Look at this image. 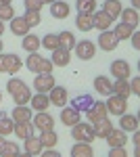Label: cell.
<instances>
[{
	"mask_svg": "<svg viewBox=\"0 0 140 157\" xmlns=\"http://www.w3.org/2000/svg\"><path fill=\"white\" fill-rule=\"evenodd\" d=\"M134 29H136V27H132V25H128V23H117L115 27H113V34H115L117 40L121 42V40H130V36H132Z\"/></svg>",
	"mask_w": 140,
	"mask_h": 157,
	"instance_id": "obj_31",
	"label": "cell"
},
{
	"mask_svg": "<svg viewBox=\"0 0 140 157\" xmlns=\"http://www.w3.org/2000/svg\"><path fill=\"white\" fill-rule=\"evenodd\" d=\"M13 101H15V105H27L29 101H32V90L23 86L21 90H17L15 94H13Z\"/></svg>",
	"mask_w": 140,
	"mask_h": 157,
	"instance_id": "obj_34",
	"label": "cell"
},
{
	"mask_svg": "<svg viewBox=\"0 0 140 157\" xmlns=\"http://www.w3.org/2000/svg\"><path fill=\"white\" fill-rule=\"evenodd\" d=\"M0 101H2V92H0Z\"/></svg>",
	"mask_w": 140,
	"mask_h": 157,
	"instance_id": "obj_58",
	"label": "cell"
},
{
	"mask_svg": "<svg viewBox=\"0 0 140 157\" xmlns=\"http://www.w3.org/2000/svg\"><path fill=\"white\" fill-rule=\"evenodd\" d=\"M75 6H78V13L92 15L96 11V0H75Z\"/></svg>",
	"mask_w": 140,
	"mask_h": 157,
	"instance_id": "obj_35",
	"label": "cell"
},
{
	"mask_svg": "<svg viewBox=\"0 0 140 157\" xmlns=\"http://www.w3.org/2000/svg\"><path fill=\"white\" fill-rule=\"evenodd\" d=\"M119 17H121V23H128V25H132V27H138V11H136V9H121Z\"/></svg>",
	"mask_w": 140,
	"mask_h": 157,
	"instance_id": "obj_28",
	"label": "cell"
},
{
	"mask_svg": "<svg viewBox=\"0 0 140 157\" xmlns=\"http://www.w3.org/2000/svg\"><path fill=\"white\" fill-rule=\"evenodd\" d=\"M52 69H55L52 61H50V59H44V57H42L40 65H38V73H52Z\"/></svg>",
	"mask_w": 140,
	"mask_h": 157,
	"instance_id": "obj_43",
	"label": "cell"
},
{
	"mask_svg": "<svg viewBox=\"0 0 140 157\" xmlns=\"http://www.w3.org/2000/svg\"><path fill=\"white\" fill-rule=\"evenodd\" d=\"M61 121H63V124H65V126H75V124H78V121H82V113H80V111H75V109L71 107H67V105H65V107H61Z\"/></svg>",
	"mask_w": 140,
	"mask_h": 157,
	"instance_id": "obj_11",
	"label": "cell"
},
{
	"mask_svg": "<svg viewBox=\"0 0 140 157\" xmlns=\"http://www.w3.org/2000/svg\"><path fill=\"white\" fill-rule=\"evenodd\" d=\"M130 40H132V46H134V48H138V44H140V38H138V32H136V29L132 32V36H130Z\"/></svg>",
	"mask_w": 140,
	"mask_h": 157,
	"instance_id": "obj_49",
	"label": "cell"
},
{
	"mask_svg": "<svg viewBox=\"0 0 140 157\" xmlns=\"http://www.w3.org/2000/svg\"><path fill=\"white\" fill-rule=\"evenodd\" d=\"M105 140L109 143L111 149H113V147H126V143H128V132H123L121 128H113L111 132L107 134Z\"/></svg>",
	"mask_w": 140,
	"mask_h": 157,
	"instance_id": "obj_12",
	"label": "cell"
},
{
	"mask_svg": "<svg viewBox=\"0 0 140 157\" xmlns=\"http://www.w3.org/2000/svg\"><path fill=\"white\" fill-rule=\"evenodd\" d=\"M40 61H42V55H40V52H29L27 59H25V67H27L29 71L38 73V65H40Z\"/></svg>",
	"mask_w": 140,
	"mask_h": 157,
	"instance_id": "obj_36",
	"label": "cell"
},
{
	"mask_svg": "<svg viewBox=\"0 0 140 157\" xmlns=\"http://www.w3.org/2000/svg\"><path fill=\"white\" fill-rule=\"evenodd\" d=\"M38 138H40V143H42L44 149H55V145L59 143V134L55 130H44Z\"/></svg>",
	"mask_w": 140,
	"mask_h": 157,
	"instance_id": "obj_26",
	"label": "cell"
},
{
	"mask_svg": "<svg viewBox=\"0 0 140 157\" xmlns=\"http://www.w3.org/2000/svg\"><path fill=\"white\" fill-rule=\"evenodd\" d=\"M107 105V111L111 113V115H123L126 111H128V98L123 97H117V94H109V101L105 103Z\"/></svg>",
	"mask_w": 140,
	"mask_h": 157,
	"instance_id": "obj_3",
	"label": "cell"
},
{
	"mask_svg": "<svg viewBox=\"0 0 140 157\" xmlns=\"http://www.w3.org/2000/svg\"><path fill=\"white\" fill-rule=\"evenodd\" d=\"M117 44H119V40H117V36L113 34V29H105V32L98 34V46L103 50L111 52V50L117 48Z\"/></svg>",
	"mask_w": 140,
	"mask_h": 157,
	"instance_id": "obj_9",
	"label": "cell"
},
{
	"mask_svg": "<svg viewBox=\"0 0 140 157\" xmlns=\"http://www.w3.org/2000/svg\"><path fill=\"white\" fill-rule=\"evenodd\" d=\"M48 101H50V105H55V107H65L67 101H69L67 88H63V86H52V90L48 92Z\"/></svg>",
	"mask_w": 140,
	"mask_h": 157,
	"instance_id": "obj_7",
	"label": "cell"
},
{
	"mask_svg": "<svg viewBox=\"0 0 140 157\" xmlns=\"http://www.w3.org/2000/svg\"><path fill=\"white\" fill-rule=\"evenodd\" d=\"M92 130H94V136H96V138H107V134L113 130V124H111L109 117H105V120L92 124Z\"/></svg>",
	"mask_w": 140,
	"mask_h": 157,
	"instance_id": "obj_19",
	"label": "cell"
},
{
	"mask_svg": "<svg viewBox=\"0 0 140 157\" xmlns=\"http://www.w3.org/2000/svg\"><path fill=\"white\" fill-rule=\"evenodd\" d=\"M13 17H15V9H13V4H4V6H0V21H11Z\"/></svg>",
	"mask_w": 140,
	"mask_h": 157,
	"instance_id": "obj_42",
	"label": "cell"
},
{
	"mask_svg": "<svg viewBox=\"0 0 140 157\" xmlns=\"http://www.w3.org/2000/svg\"><path fill=\"white\" fill-rule=\"evenodd\" d=\"M130 84V94H138L140 92V80L138 78H132V82H128Z\"/></svg>",
	"mask_w": 140,
	"mask_h": 157,
	"instance_id": "obj_46",
	"label": "cell"
},
{
	"mask_svg": "<svg viewBox=\"0 0 140 157\" xmlns=\"http://www.w3.org/2000/svg\"><path fill=\"white\" fill-rule=\"evenodd\" d=\"M4 143H6V138H4V136H0V153H2V149H4Z\"/></svg>",
	"mask_w": 140,
	"mask_h": 157,
	"instance_id": "obj_51",
	"label": "cell"
},
{
	"mask_svg": "<svg viewBox=\"0 0 140 157\" xmlns=\"http://www.w3.org/2000/svg\"><path fill=\"white\" fill-rule=\"evenodd\" d=\"M23 21L27 23V27L32 29V27H36V25H40V21H42V17H40V13L25 11V15H23Z\"/></svg>",
	"mask_w": 140,
	"mask_h": 157,
	"instance_id": "obj_39",
	"label": "cell"
},
{
	"mask_svg": "<svg viewBox=\"0 0 140 157\" xmlns=\"http://www.w3.org/2000/svg\"><path fill=\"white\" fill-rule=\"evenodd\" d=\"M86 117L90 120V124H96V121H100V120H105V117H109V111H107L105 101H94L92 107L86 111Z\"/></svg>",
	"mask_w": 140,
	"mask_h": 157,
	"instance_id": "obj_6",
	"label": "cell"
},
{
	"mask_svg": "<svg viewBox=\"0 0 140 157\" xmlns=\"http://www.w3.org/2000/svg\"><path fill=\"white\" fill-rule=\"evenodd\" d=\"M92 103H94L92 94H78V97L71 101V107L75 109V111H80V113H86L88 109L92 107Z\"/></svg>",
	"mask_w": 140,
	"mask_h": 157,
	"instance_id": "obj_16",
	"label": "cell"
},
{
	"mask_svg": "<svg viewBox=\"0 0 140 157\" xmlns=\"http://www.w3.org/2000/svg\"><path fill=\"white\" fill-rule=\"evenodd\" d=\"M23 4H25V11H34V13H40L42 11V0H23Z\"/></svg>",
	"mask_w": 140,
	"mask_h": 157,
	"instance_id": "obj_44",
	"label": "cell"
},
{
	"mask_svg": "<svg viewBox=\"0 0 140 157\" xmlns=\"http://www.w3.org/2000/svg\"><path fill=\"white\" fill-rule=\"evenodd\" d=\"M138 2H140V0H132V9H136V6H138Z\"/></svg>",
	"mask_w": 140,
	"mask_h": 157,
	"instance_id": "obj_55",
	"label": "cell"
},
{
	"mask_svg": "<svg viewBox=\"0 0 140 157\" xmlns=\"http://www.w3.org/2000/svg\"><path fill=\"white\" fill-rule=\"evenodd\" d=\"M6 67H9V55L0 52V73H6Z\"/></svg>",
	"mask_w": 140,
	"mask_h": 157,
	"instance_id": "obj_47",
	"label": "cell"
},
{
	"mask_svg": "<svg viewBox=\"0 0 140 157\" xmlns=\"http://www.w3.org/2000/svg\"><path fill=\"white\" fill-rule=\"evenodd\" d=\"M42 149H44V147H42L40 138H38L36 134H34V136H27V138H25V153H29L32 157L40 155V153H42Z\"/></svg>",
	"mask_w": 140,
	"mask_h": 157,
	"instance_id": "obj_22",
	"label": "cell"
},
{
	"mask_svg": "<svg viewBox=\"0 0 140 157\" xmlns=\"http://www.w3.org/2000/svg\"><path fill=\"white\" fill-rule=\"evenodd\" d=\"M132 143H134V149H138V134L132 136Z\"/></svg>",
	"mask_w": 140,
	"mask_h": 157,
	"instance_id": "obj_50",
	"label": "cell"
},
{
	"mask_svg": "<svg viewBox=\"0 0 140 157\" xmlns=\"http://www.w3.org/2000/svg\"><path fill=\"white\" fill-rule=\"evenodd\" d=\"M50 61H52L55 67H65V65H69V61H71V52L65 48H55Z\"/></svg>",
	"mask_w": 140,
	"mask_h": 157,
	"instance_id": "obj_17",
	"label": "cell"
},
{
	"mask_svg": "<svg viewBox=\"0 0 140 157\" xmlns=\"http://www.w3.org/2000/svg\"><path fill=\"white\" fill-rule=\"evenodd\" d=\"M40 157H63L59 151H55V149H46V151H42L40 153Z\"/></svg>",
	"mask_w": 140,
	"mask_h": 157,
	"instance_id": "obj_48",
	"label": "cell"
},
{
	"mask_svg": "<svg viewBox=\"0 0 140 157\" xmlns=\"http://www.w3.org/2000/svg\"><path fill=\"white\" fill-rule=\"evenodd\" d=\"M71 157H94L92 145L90 143H75L71 149Z\"/></svg>",
	"mask_w": 140,
	"mask_h": 157,
	"instance_id": "obj_23",
	"label": "cell"
},
{
	"mask_svg": "<svg viewBox=\"0 0 140 157\" xmlns=\"http://www.w3.org/2000/svg\"><path fill=\"white\" fill-rule=\"evenodd\" d=\"M111 94H117V97L128 98L130 97V84H128V80H115V82H111Z\"/></svg>",
	"mask_w": 140,
	"mask_h": 157,
	"instance_id": "obj_25",
	"label": "cell"
},
{
	"mask_svg": "<svg viewBox=\"0 0 140 157\" xmlns=\"http://www.w3.org/2000/svg\"><path fill=\"white\" fill-rule=\"evenodd\" d=\"M119 128L123 132H136L138 130V115H132V113L119 115Z\"/></svg>",
	"mask_w": 140,
	"mask_h": 157,
	"instance_id": "obj_15",
	"label": "cell"
},
{
	"mask_svg": "<svg viewBox=\"0 0 140 157\" xmlns=\"http://www.w3.org/2000/svg\"><path fill=\"white\" fill-rule=\"evenodd\" d=\"M4 4H11V0H0V6H4Z\"/></svg>",
	"mask_w": 140,
	"mask_h": 157,
	"instance_id": "obj_54",
	"label": "cell"
},
{
	"mask_svg": "<svg viewBox=\"0 0 140 157\" xmlns=\"http://www.w3.org/2000/svg\"><path fill=\"white\" fill-rule=\"evenodd\" d=\"M36 128L32 121H15V126H13V134H17L21 140H25L27 136H34Z\"/></svg>",
	"mask_w": 140,
	"mask_h": 157,
	"instance_id": "obj_14",
	"label": "cell"
},
{
	"mask_svg": "<svg viewBox=\"0 0 140 157\" xmlns=\"http://www.w3.org/2000/svg\"><path fill=\"white\" fill-rule=\"evenodd\" d=\"M73 48H75V57L82 61H90L96 55V44L92 40H80V42H75Z\"/></svg>",
	"mask_w": 140,
	"mask_h": 157,
	"instance_id": "obj_2",
	"label": "cell"
},
{
	"mask_svg": "<svg viewBox=\"0 0 140 157\" xmlns=\"http://www.w3.org/2000/svg\"><path fill=\"white\" fill-rule=\"evenodd\" d=\"M25 86V82L23 80H19V78H11L9 80V84H6V90H9V94H15L17 90H21Z\"/></svg>",
	"mask_w": 140,
	"mask_h": 157,
	"instance_id": "obj_41",
	"label": "cell"
},
{
	"mask_svg": "<svg viewBox=\"0 0 140 157\" xmlns=\"http://www.w3.org/2000/svg\"><path fill=\"white\" fill-rule=\"evenodd\" d=\"M57 36H59V48L73 50V46H75V36H73L71 32H61Z\"/></svg>",
	"mask_w": 140,
	"mask_h": 157,
	"instance_id": "obj_29",
	"label": "cell"
},
{
	"mask_svg": "<svg viewBox=\"0 0 140 157\" xmlns=\"http://www.w3.org/2000/svg\"><path fill=\"white\" fill-rule=\"evenodd\" d=\"M52 86H57V82H55V75H52V73H36V80H34L36 92L48 94V92L52 90Z\"/></svg>",
	"mask_w": 140,
	"mask_h": 157,
	"instance_id": "obj_4",
	"label": "cell"
},
{
	"mask_svg": "<svg viewBox=\"0 0 140 157\" xmlns=\"http://www.w3.org/2000/svg\"><path fill=\"white\" fill-rule=\"evenodd\" d=\"M11 32L15 36H21V38H23L25 34H29V27H27V23L23 21V17H13L11 19Z\"/></svg>",
	"mask_w": 140,
	"mask_h": 157,
	"instance_id": "obj_27",
	"label": "cell"
},
{
	"mask_svg": "<svg viewBox=\"0 0 140 157\" xmlns=\"http://www.w3.org/2000/svg\"><path fill=\"white\" fill-rule=\"evenodd\" d=\"M71 136H73L75 143H92L96 138L92 124H86V121H78L75 126H71Z\"/></svg>",
	"mask_w": 140,
	"mask_h": 157,
	"instance_id": "obj_1",
	"label": "cell"
},
{
	"mask_svg": "<svg viewBox=\"0 0 140 157\" xmlns=\"http://www.w3.org/2000/svg\"><path fill=\"white\" fill-rule=\"evenodd\" d=\"M11 120L13 121H32V107L27 105H15L11 113Z\"/></svg>",
	"mask_w": 140,
	"mask_h": 157,
	"instance_id": "obj_18",
	"label": "cell"
},
{
	"mask_svg": "<svg viewBox=\"0 0 140 157\" xmlns=\"http://www.w3.org/2000/svg\"><path fill=\"white\" fill-rule=\"evenodd\" d=\"M4 34V21H0V36Z\"/></svg>",
	"mask_w": 140,
	"mask_h": 157,
	"instance_id": "obj_52",
	"label": "cell"
},
{
	"mask_svg": "<svg viewBox=\"0 0 140 157\" xmlns=\"http://www.w3.org/2000/svg\"><path fill=\"white\" fill-rule=\"evenodd\" d=\"M94 90L103 97H109L111 94V80L107 75H96L94 78Z\"/></svg>",
	"mask_w": 140,
	"mask_h": 157,
	"instance_id": "obj_21",
	"label": "cell"
},
{
	"mask_svg": "<svg viewBox=\"0 0 140 157\" xmlns=\"http://www.w3.org/2000/svg\"><path fill=\"white\" fill-rule=\"evenodd\" d=\"M50 2H55V0H42V4H50Z\"/></svg>",
	"mask_w": 140,
	"mask_h": 157,
	"instance_id": "obj_56",
	"label": "cell"
},
{
	"mask_svg": "<svg viewBox=\"0 0 140 157\" xmlns=\"http://www.w3.org/2000/svg\"><path fill=\"white\" fill-rule=\"evenodd\" d=\"M29 105H32V109H34V111H46V109L50 107L48 94H42V92H36V94H32Z\"/></svg>",
	"mask_w": 140,
	"mask_h": 157,
	"instance_id": "obj_20",
	"label": "cell"
},
{
	"mask_svg": "<svg viewBox=\"0 0 140 157\" xmlns=\"http://www.w3.org/2000/svg\"><path fill=\"white\" fill-rule=\"evenodd\" d=\"M2 50H4V44H2V40H0V52H2Z\"/></svg>",
	"mask_w": 140,
	"mask_h": 157,
	"instance_id": "obj_57",
	"label": "cell"
},
{
	"mask_svg": "<svg viewBox=\"0 0 140 157\" xmlns=\"http://www.w3.org/2000/svg\"><path fill=\"white\" fill-rule=\"evenodd\" d=\"M69 13H71V6L65 0H55V2H50V15H52L55 19H67Z\"/></svg>",
	"mask_w": 140,
	"mask_h": 157,
	"instance_id": "obj_13",
	"label": "cell"
},
{
	"mask_svg": "<svg viewBox=\"0 0 140 157\" xmlns=\"http://www.w3.org/2000/svg\"><path fill=\"white\" fill-rule=\"evenodd\" d=\"M13 126H15V121L9 117V113H6V111H2V113H0V136L13 134Z\"/></svg>",
	"mask_w": 140,
	"mask_h": 157,
	"instance_id": "obj_33",
	"label": "cell"
},
{
	"mask_svg": "<svg viewBox=\"0 0 140 157\" xmlns=\"http://www.w3.org/2000/svg\"><path fill=\"white\" fill-rule=\"evenodd\" d=\"M75 27H78L80 32H90V29H92V15L78 13V17H75Z\"/></svg>",
	"mask_w": 140,
	"mask_h": 157,
	"instance_id": "obj_32",
	"label": "cell"
},
{
	"mask_svg": "<svg viewBox=\"0 0 140 157\" xmlns=\"http://www.w3.org/2000/svg\"><path fill=\"white\" fill-rule=\"evenodd\" d=\"M40 44L46 50H55V48H59V36L57 34H46V36L40 40Z\"/></svg>",
	"mask_w": 140,
	"mask_h": 157,
	"instance_id": "obj_38",
	"label": "cell"
},
{
	"mask_svg": "<svg viewBox=\"0 0 140 157\" xmlns=\"http://www.w3.org/2000/svg\"><path fill=\"white\" fill-rule=\"evenodd\" d=\"M130 73H132V67H130L128 61L117 59V61L111 63V75H113L115 80H128Z\"/></svg>",
	"mask_w": 140,
	"mask_h": 157,
	"instance_id": "obj_8",
	"label": "cell"
},
{
	"mask_svg": "<svg viewBox=\"0 0 140 157\" xmlns=\"http://www.w3.org/2000/svg\"><path fill=\"white\" fill-rule=\"evenodd\" d=\"M109 157H128V151H126V147H113L109 151Z\"/></svg>",
	"mask_w": 140,
	"mask_h": 157,
	"instance_id": "obj_45",
	"label": "cell"
},
{
	"mask_svg": "<svg viewBox=\"0 0 140 157\" xmlns=\"http://www.w3.org/2000/svg\"><path fill=\"white\" fill-rule=\"evenodd\" d=\"M32 124H34L36 130H40V132L52 130V128H55V117H52L48 111H38L36 115H32Z\"/></svg>",
	"mask_w": 140,
	"mask_h": 157,
	"instance_id": "obj_5",
	"label": "cell"
},
{
	"mask_svg": "<svg viewBox=\"0 0 140 157\" xmlns=\"http://www.w3.org/2000/svg\"><path fill=\"white\" fill-rule=\"evenodd\" d=\"M21 48L27 50V52H38L40 50V38L36 34H25L23 42H21Z\"/></svg>",
	"mask_w": 140,
	"mask_h": 157,
	"instance_id": "obj_24",
	"label": "cell"
},
{
	"mask_svg": "<svg viewBox=\"0 0 140 157\" xmlns=\"http://www.w3.org/2000/svg\"><path fill=\"white\" fill-rule=\"evenodd\" d=\"M121 2L119 0H105V4H103V11L109 15V17H113V19H117L119 17V13H121Z\"/></svg>",
	"mask_w": 140,
	"mask_h": 157,
	"instance_id": "obj_30",
	"label": "cell"
},
{
	"mask_svg": "<svg viewBox=\"0 0 140 157\" xmlns=\"http://www.w3.org/2000/svg\"><path fill=\"white\" fill-rule=\"evenodd\" d=\"M17 157H32V155H29V153H25V151H21V153H19Z\"/></svg>",
	"mask_w": 140,
	"mask_h": 157,
	"instance_id": "obj_53",
	"label": "cell"
},
{
	"mask_svg": "<svg viewBox=\"0 0 140 157\" xmlns=\"http://www.w3.org/2000/svg\"><path fill=\"white\" fill-rule=\"evenodd\" d=\"M23 67V61L19 59L17 55H9V67H6V73H17Z\"/></svg>",
	"mask_w": 140,
	"mask_h": 157,
	"instance_id": "obj_40",
	"label": "cell"
},
{
	"mask_svg": "<svg viewBox=\"0 0 140 157\" xmlns=\"http://www.w3.org/2000/svg\"><path fill=\"white\" fill-rule=\"evenodd\" d=\"M113 21H115V19H113V17H109L105 11H94V13H92V27L100 29V32L111 29Z\"/></svg>",
	"mask_w": 140,
	"mask_h": 157,
	"instance_id": "obj_10",
	"label": "cell"
},
{
	"mask_svg": "<svg viewBox=\"0 0 140 157\" xmlns=\"http://www.w3.org/2000/svg\"><path fill=\"white\" fill-rule=\"evenodd\" d=\"M19 153H21V147L17 145V143L6 140V143H4V149H2V153H0V157H17Z\"/></svg>",
	"mask_w": 140,
	"mask_h": 157,
	"instance_id": "obj_37",
	"label": "cell"
}]
</instances>
